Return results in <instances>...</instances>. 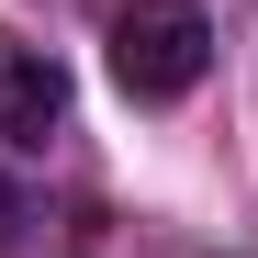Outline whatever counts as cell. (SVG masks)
Segmentation results:
<instances>
[{
  "label": "cell",
  "mask_w": 258,
  "mask_h": 258,
  "mask_svg": "<svg viewBox=\"0 0 258 258\" xmlns=\"http://www.w3.org/2000/svg\"><path fill=\"white\" fill-rule=\"evenodd\" d=\"M68 123V68L45 45H23V34H0V135L12 146H45Z\"/></svg>",
  "instance_id": "2"
},
{
  "label": "cell",
  "mask_w": 258,
  "mask_h": 258,
  "mask_svg": "<svg viewBox=\"0 0 258 258\" xmlns=\"http://www.w3.org/2000/svg\"><path fill=\"white\" fill-rule=\"evenodd\" d=\"M202 68H213V12L202 0H123L112 12L123 101H180V90H202Z\"/></svg>",
  "instance_id": "1"
}]
</instances>
